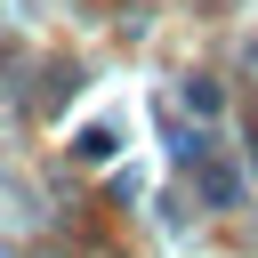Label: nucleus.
Returning a JSON list of instances; mask_svg holds the SVG:
<instances>
[{"mask_svg":"<svg viewBox=\"0 0 258 258\" xmlns=\"http://www.w3.org/2000/svg\"><path fill=\"white\" fill-rule=\"evenodd\" d=\"M202 194H210V202H218V210H226V202H234V194H242V185H234V169H210V177H202Z\"/></svg>","mask_w":258,"mask_h":258,"instance_id":"obj_1","label":"nucleus"}]
</instances>
